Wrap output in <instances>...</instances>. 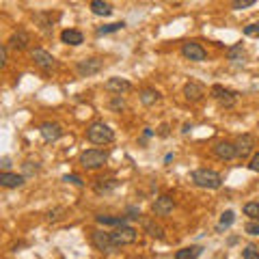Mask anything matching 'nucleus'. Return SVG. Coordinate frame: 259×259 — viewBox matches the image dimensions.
I'll use <instances>...</instances> for the list:
<instances>
[{"label": "nucleus", "instance_id": "obj_1", "mask_svg": "<svg viewBox=\"0 0 259 259\" xmlns=\"http://www.w3.org/2000/svg\"><path fill=\"white\" fill-rule=\"evenodd\" d=\"M192 181L194 186L205 188V190H218L222 186V175L212 169H197L192 173Z\"/></svg>", "mask_w": 259, "mask_h": 259}, {"label": "nucleus", "instance_id": "obj_2", "mask_svg": "<svg viewBox=\"0 0 259 259\" xmlns=\"http://www.w3.org/2000/svg\"><path fill=\"white\" fill-rule=\"evenodd\" d=\"M86 138H89V143H93V145H108L115 140V132L106 126V123L97 121V123H93V126H89Z\"/></svg>", "mask_w": 259, "mask_h": 259}, {"label": "nucleus", "instance_id": "obj_3", "mask_svg": "<svg viewBox=\"0 0 259 259\" xmlns=\"http://www.w3.org/2000/svg\"><path fill=\"white\" fill-rule=\"evenodd\" d=\"M106 162H108V156H106L102 149H86L85 154L80 156V164H82L85 169H89V171L102 169Z\"/></svg>", "mask_w": 259, "mask_h": 259}, {"label": "nucleus", "instance_id": "obj_4", "mask_svg": "<svg viewBox=\"0 0 259 259\" xmlns=\"http://www.w3.org/2000/svg\"><path fill=\"white\" fill-rule=\"evenodd\" d=\"M91 242L97 251H102L104 255H113V253L119 249V246L113 242V235L106 233V231H93L91 233Z\"/></svg>", "mask_w": 259, "mask_h": 259}, {"label": "nucleus", "instance_id": "obj_5", "mask_svg": "<svg viewBox=\"0 0 259 259\" xmlns=\"http://www.w3.org/2000/svg\"><path fill=\"white\" fill-rule=\"evenodd\" d=\"M212 97L218 102L222 108H233L235 102H238V93L231 89H225L222 85H214L212 86Z\"/></svg>", "mask_w": 259, "mask_h": 259}, {"label": "nucleus", "instance_id": "obj_6", "mask_svg": "<svg viewBox=\"0 0 259 259\" xmlns=\"http://www.w3.org/2000/svg\"><path fill=\"white\" fill-rule=\"evenodd\" d=\"M110 235H113V242H115L117 246H130V244L136 242V238H138L136 229H132V227H128V225L117 227Z\"/></svg>", "mask_w": 259, "mask_h": 259}, {"label": "nucleus", "instance_id": "obj_7", "mask_svg": "<svg viewBox=\"0 0 259 259\" xmlns=\"http://www.w3.org/2000/svg\"><path fill=\"white\" fill-rule=\"evenodd\" d=\"M102 67H104V61H99V58H85V61L76 65V72H78L80 78H89V76L99 74Z\"/></svg>", "mask_w": 259, "mask_h": 259}, {"label": "nucleus", "instance_id": "obj_8", "mask_svg": "<svg viewBox=\"0 0 259 259\" xmlns=\"http://www.w3.org/2000/svg\"><path fill=\"white\" fill-rule=\"evenodd\" d=\"M33 61H35V65H37L39 69H43V72H52V69L56 67V61H54V56L50 54V52H45V50H41V48H37V50H33Z\"/></svg>", "mask_w": 259, "mask_h": 259}, {"label": "nucleus", "instance_id": "obj_9", "mask_svg": "<svg viewBox=\"0 0 259 259\" xmlns=\"http://www.w3.org/2000/svg\"><path fill=\"white\" fill-rule=\"evenodd\" d=\"M181 54H184L188 61H194V63H201L208 58V52H205L199 43H194V41H188V43L181 45Z\"/></svg>", "mask_w": 259, "mask_h": 259}, {"label": "nucleus", "instance_id": "obj_10", "mask_svg": "<svg viewBox=\"0 0 259 259\" xmlns=\"http://www.w3.org/2000/svg\"><path fill=\"white\" fill-rule=\"evenodd\" d=\"M104 89L113 95H121V93L132 91V82H128L126 78H108L104 85Z\"/></svg>", "mask_w": 259, "mask_h": 259}, {"label": "nucleus", "instance_id": "obj_11", "mask_svg": "<svg viewBox=\"0 0 259 259\" xmlns=\"http://www.w3.org/2000/svg\"><path fill=\"white\" fill-rule=\"evenodd\" d=\"M214 156L218 160H233V158H238V149H235V145L227 143V140H220V143L214 145Z\"/></svg>", "mask_w": 259, "mask_h": 259}, {"label": "nucleus", "instance_id": "obj_12", "mask_svg": "<svg viewBox=\"0 0 259 259\" xmlns=\"http://www.w3.org/2000/svg\"><path fill=\"white\" fill-rule=\"evenodd\" d=\"M39 132H41V136H43L45 143H54V140H58L63 136V128L58 126V123H52V121L43 123V126L39 128Z\"/></svg>", "mask_w": 259, "mask_h": 259}, {"label": "nucleus", "instance_id": "obj_13", "mask_svg": "<svg viewBox=\"0 0 259 259\" xmlns=\"http://www.w3.org/2000/svg\"><path fill=\"white\" fill-rule=\"evenodd\" d=\"M175 208V201L169 197V194H162V197H158L156 199V203H154V214L156 216H169L171 212H173Z\"/></svg>", "mask_w": 259, "mask_h": 259}, {"label": "nucleus", "instance_id": "obj_14", "mask_svg": "<svg viewBox=\"0 0 259 259\" xmlns=\"http://www.w3.org/2000/svg\"><path fill=\"white\" fill-rule=\"evenodd\" d=\"M205 95V86L201 85V82H188V85L184 86V97L188 99V102H199V99H203Z\"/></svg>", "mask_w": 259, "mask_h": 259}, {"label": "nucleus", "instance_id": "obj_15", "mask_svg": "<svg viewBox=\"0 0 259 259\" xmlns=\"http://www.w3.org/2000/svg\"><path fill=\"white\" fill-rule=\"evenodd\" d=\"M253 147H255V138H253L251 134H242V136L238 138V143H235V149H238V158L251 156Z\"/></svg>", "mask_w": 259, "mask_h": 259}, {"label": "nucleus", "instance_id": "obj_16", "mask_svg": "<svg viewBox=\"0 0 259 259\" xmlns=\"http://www.w3.org/2000/svg\"><path fill=\"white\" fill-rule=\"evenodd\" d=\"M0 184L4 188H20L24 184V175H17V173H9V171H2L0 173Z\"/></svg>", "mask_w": 259, "mask_h": 259}, {"label": "nucleus", "instance_id": "obj_17", "mask_svg": "<svg viewBox=\"0 0 259 259\" xmlns=\"http://www.w3.org/2000/svg\"><path fill=\"white\" fill-rule=\"evenodd\" d=\"M61 41L67 45H80L82 41H85V37H82V33L76 31V28H65L61 33Z\"/></svg>", "mask_w": 259, "mask_h": 259}, {"label": "nucleus", "instance_id": "obj_18", "mask_svg": "<svg viewBox=\"0 0 259 259\" xmlns=\"http://www.w3.org/2000/svg\"><path fill=\"white\" fill-rule=\"evenodd\" d=\"M28 41H31V37H28V33L26 31H17L11 35V39H9V45L13 50H24L26 45H28Z\"/></svg>", "mask_w": 259, "mask_h": 259}, {"label": "nucleus", "instance_id": "obj_19", "mask_svg": "<svg viewBox=\"0 0 259 259\" xmlns=\"http://www.w3.org/2000/svg\"><path fill=\"white\" fill-rule=\"evenodd\" d=\"M95 220L99 222V225H104V227H121V225H128V220H126V218H119V216H104V214H99V216H95Z\"/></svg>", "mask_w": 259, "mask_h": 259}, {"label": "nucleus", "instance_id": "obj_20", "mask_svg": "<svg viewBox=\"0 0 259 259\" xmlns=\"http://www.w3.org/2000/svg\"><path fill=\"white\" fill-rule=\"evenodd\" d=\"M91 11L95 15H99V17H108L110 13H113V7H110L108 2H104V0H93V2H91Z\"/></svg>", "mask_w": 259, "mask_h": 259}, {"label": "nucleus", "instance_id": "obj_21", "mask_svg": "<svg viewBox=\"0 0 259 259\" xmlns=\"http://www.w3.org/2000/svg\"><path fill=\"white\" fill-rule=\"evenodd\" d=\"M117 186H119V181H117V179H97V184H95V192H97V194L113 192Z\"/></svg>", "mask_w": 259, "mask_h": 259}, {"label": "nucleus", "instance_id": "obj_22", "mask_svg": "<svg viewBox=\"0 0 259 259\" xmlns=\"http://www.w3.org/2000/svg\"><path fill=\"white\" fill-rule=\"evenodd\" d=\"M201 246H190V249H181L175 253V259H192V257H199L201 255Z\"/></svg>", "mask_w": 259, "mask_h": 259}, {"label": "nucleus", "instance_id": "obj_23", "mask_svg": "<svg viewBox=\"0 0 259 259\" xmlns=\"http://www.w3.org/2000/svg\"><path fill=\"white\" fill-rule=\"evenodd\" d=\"M158 99H160V93L154 91V89H145L143 93H140V102H143L145 106H154Z\"/></svg>", "mask_w": 259, "mask_h": 259}, {"label": "nucleus", "instance_id": "obj_24", "mask_svg": "<svg viewBox=\"0 0 259 259\" xmlns=\"http://www.w3.org/2000/svg\"><path fill=\"white\" fill-rule=\"evenodd\" d=\"M145 231L149 233L151 238H156V240H162L164 238V229L160 225H156V222H151V220L145 222Z\"/></svg>", "mask_w": 259, "mask_h": 259}, {"label": "nucleus", "instance_id": "obj_25", "mask_svg": "<svg viewBox=\"0 0 259 259\" xmlns=\"http://www.w3.org/2000/svg\"><path fill=\"white\" fill-rule=\"evenodd\" d=\"M233 222H235V214H233L231 210H227L225 214L220 216V222H218V231H222V229H229V227L233 225Z\"/></svg>", "mask_w": 259, "mask_h": 259}, {"label": "nucleus", "instance_id": "obj_26", "mask_svg": "<svg viewBox=\"0 0 259 259\" xmlns=\"http://www.w3.org/2000/svg\"><path fill=\"white\" fill-rule=\"evenodd\" d=\"M227 56H229V61H242V56H244L242 43H238V45H233V48H229V50H227Z\"/></svg>", "mask_w": 259, "mask_h": 259}, {"label": "nucleus", "instance_id": "obj_27", "mask_svg": "<svg viewBox=\"0 0 259 259\" xmlns=\"http://www.w3.org/2000/svg\"><path fill=\"white\" fill-rule=\"evenodd\" d=\"M244 214L249 216V218H255V220H259V203H255V201L246 203V205H244Z\"/></svg>", "mask_w": 259, "mask_h": 259}, {"label": "nucleus", "instance_id": "obj_28", "mask_svg": "<svg viewBox=\"0 0 259 259\" xmlns=\"http://www.w3.org/2000/svg\"><path fill=\"white\" fill-rule=\"evenodd\" d=\"M126 26L123 22H117V24H108V26H102V28H97V35H108V33H117V31H121V28Z\"/></svg>", "mask_w": 259, "mask_h": 259}, {"label": "nucleus", "instance_id": "obj_29", "mask_svg": "<svg viewBox=\"0 0 259 259\" xmlns=\"http://www.w3.org/2000/svg\"><path fill=\"white\" fill-rule=\"evenodd\" d=\"M257 0H231V7L235 9V11H240V9H249V7H253Z\"/></svg>", "mask_w": 259, "mask_h": 259}, {"label": "nucleus", "instance_id": "obj_30", "mask_svg": "<svg viewBox=\"0 0 259 259\" xmlns=\"http://www.w3.org/2000/svg\"><path fill=\"white\" fill-rule=\"evenodd\" d=\"M244 231L249 233V235H259V220H255V218H253L251 222H246Z\"/></svg>", "mask_w": 259, "mask_h": 259}, {"label": "nucleus", "instance_id": "obj_31", "mask_svg": "<svg viewBox=\"0 0 259 259\" xmlns=\"http://www.w3.org/2000/svg\"><path fill=\"white\" fill-rule=\"evenodd\" d=\"M242 257L244 259H259V249H255V246H246L242 251Z\"/></svg>", "mask_w": 259, "mask_h": 259}, {"label": "nucleus", "instance_id": "obj_32", "mask_svg": "<svg viewBox=\"0 0 259 259\" xmlns=\"http://www.w3.org/2000/svg\"><path fill=\"white\" fill-rule=\"evenodd\" d=\"M244 35H246V37H255V35H259V22L244 26Z\"/></svg>", "mask_w": 259, "mask_h": 259}, {"label": "nucleus", "instance_id": "obj_33", "mask_svg": "<svg viewBox=\"0 0 259 259\" xmlns=\"http://www.w3.org/2000/svg\"><path fill=\"white\" fill-rule=\"evenodd\" d=\"M63 181H69V184H74V186H85V181H82L80 177H78V175H65V177H63Z\"/></svg>", "mask_w": 259, "mask_h": 259}, {"label": "nucleus", "instance_id": "obj_34", "mask_svg": "<svg viewBox=\"0 0 259 259\" xmlns=\"http://www.w3.org/2000/svg\"><path fill=\"white\" fill-rule=\"evenodd\" d=\"M110 108H113V110H123V108H126V102H123V99H121V95H117V97L113 99V104H110Z\"/></svg>", "mask_w": 259, "mask_h": 259}, {"label": "nucleus", "instance_id": "obj_35", "mask_svg": "<svg viewBox=\"0 0 259 259\" xmlns=\"http://www.w3.org/2000/svg\"><path fill=\"white\" fill-rule=\"evenodd\" d=\"M249 169H251V171H255V173H259V154L253 156V160H251V164H249Z\"/></svg>", "mask_w": 259, "mask_h": 259}, {"label": "nucleus", "instance_id": "obj_36", "mask_svg": "<svg viewBox=\"0 0 259 259\" xmlns=\"http://www.w3.org/2000/svg\"><path fill=\"white\" fill-rule=\"evenodd\" d=\"M128 218H138V216H140V210L138 208H128Z\"/></svg>", "mask_w": 259, "mask_h": 259}, {"label": "nucleus", "instance_id": "obj_37", "mask_svg": "<svg viewBox=\"0 0 259 259\" xmlns=\"http://www.w3.org/2000/svg\"><path fill=\"white\" fill-rule=\"evenodd\" d=\"M0 54H2V65H7V45H2V50H0Z\"/></svg>", "mask_w": 259, "mask_h": 259}, {"label": "nucleus", "instance_id": "obj_38", "mask_svg": "<svg viewBox=\"0 0 259 259\" xmlns=\"http://www.w3.org/2000/svg\"><path fill=\"white\" fill-rule=\"evenodd\" d=\"M0 167H2V171H9L11 160H9V158H2V164H0Z\"/></svg>", "mask_w": 259, "mask_h": 259}, {"label": "nucleus", "instance_id": "obj_39", "mask_svg": "<svg viewBox=\"0 0 259 259\" xmlns=\"http://www.w3.org/2000/svg\"><path fill=\"white\" fill-rule=\"evenodd\" d=\"M151 134H154V132H151V130H149V128H147V130H145V134H143V138H149V136H151Z\"/></svg>", "mask_w": 259, "mask_h": 259}]
</instances>
